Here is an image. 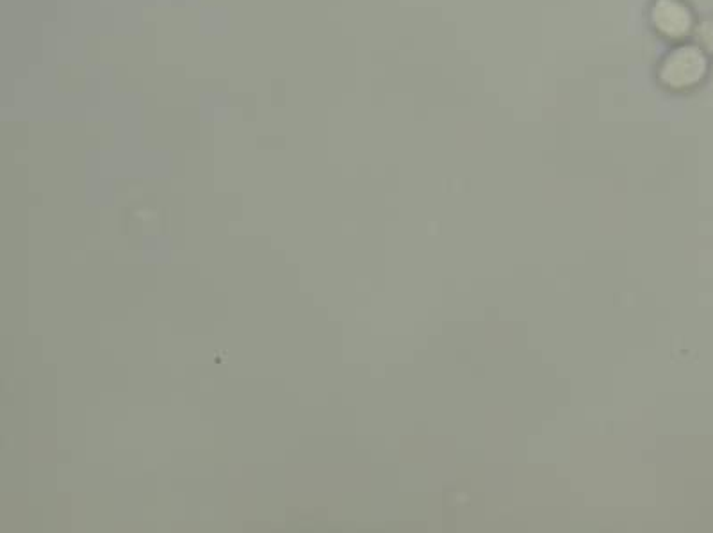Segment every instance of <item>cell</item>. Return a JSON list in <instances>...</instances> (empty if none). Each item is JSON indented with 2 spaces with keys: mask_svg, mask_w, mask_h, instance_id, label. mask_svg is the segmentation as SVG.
I'll list each match as a JSON object with an SVG mask.
<instances>
[{
  "mask_svg": "<svg viewBox=\"0 0 713 533\" xmlns=\"http://www.w3.org/2000/svg\"><path fill=\"white\" fill-rule=\"evenodd\" d=\"M705 54L697 47H680L665 58L660 66V81L673 90L696 86L706 74Z\"/></svg>",
  "mask_w": 713,
  "mask_h": 533,
  "instance_id": "cell-1",
  "label": "cell"
},
{
  "mask_svg": "<svg viewBox=\"0 0 713 533\" xmlns=\"http://www.w3.org/2000/svg\"><path fill=\"white\" fill-rule=\"evenodd\" d=\"M651 18L658 33L667 38H681L689 33L692 27L689 8L681 4L680 0H656Z\"/></svg>",
  "mask_w": 713,
  "mask_h": 533,
  "instance_id": "cell-2",
  "label": "cell"
}]
</instances>
